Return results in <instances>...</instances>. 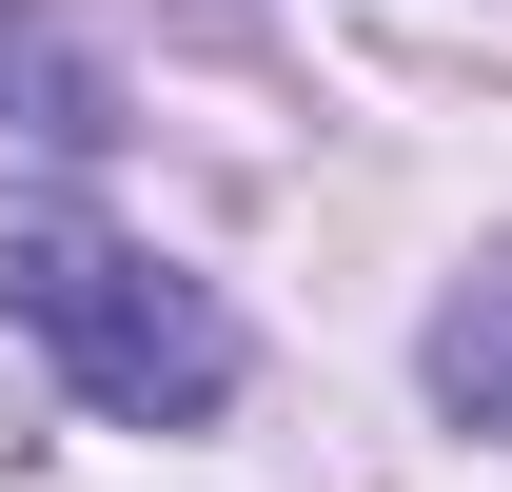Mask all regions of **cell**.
I'll use <instances>...</instances> for the list:
<instances>
[{"mask_svg": "<svg viewBox=\"0 0 512 492\" xmlns=\"http://www.w3.org/2000/svg\"><path fill=\"white\" fill-rule=\"evenodd\" d=\"M0 315H20L99 414H138V433H197L237 394V315L197 296L178 256L99 237V217H0Z\"/></svg>", "mask_w": 512, "mask_h": 492, "instance_id": "obj_1", "label": "cell"}, {"mask_svg": "<svg viewBox=\"0 0 512 492\" xmlns=\"http://www.w3.org/2000/svg\"><path fill=\"white\" fill-rule=\"evenodd\" d=\"M414 374H434V414H453V433H512V256H473V276L434 296Z\"/></svg>", "mask_w": 512, "mask_h": 492, "instance_id": "obj_2", "label": "cell"}, {"mask_svg": "<svg viewBox=\"0 0 512 492\" xmlns=\"http://www.w3.org/2000/svg\"><path fill=\"white\" fill-rule=\"evenodd\" d=\"M0 99H20V138H60V158H99V138H119V79L79 60L40 0H0Z\"/></svg>", "mask_w": 512, "mask_h": 492, "instance_id": "obj_3", "label": "cell"}]
</instances>
